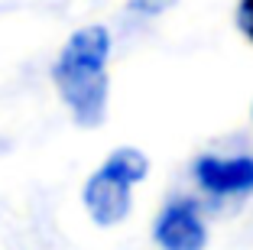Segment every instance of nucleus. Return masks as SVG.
Segmentation results:
<instances>
[{
  "label": "nucleus",
  "mask_w": 253,
  "mask_h": 250,
  "mask_svg": "<svg viewBox=\"0 0 253 250\" xmlns=\"http://www.w3.org/2000/svg\"><path fill=\"white\" fill-rule=\"evenodd\" d=\"M104 166H111L114 172H120L126 182H133V185L149 176V156L143 153V150H136V147H117L104 159Z\"/></svg>",
  "instance_id": "39448f33"
},
{
  "label": "nucleus",
  "mask_w": 253,
  "mask_h": 250,
  "mask_svg": "<svg viewBox=\"0 0 253 250\" xmlns=\"http://www.w3.org/2000/svg\"><path fill=\"white\" fill-rule=\"evenodd\" d=\"M237 30L244 33L247 43H253V0H240L237 3Z\"/></svg>",
  "instance_id": "423d86ee"
},
{
  "label": "nucleus",
  "mask_w": 253,
  "mask_h": 250,
  "mask_svg": "<svg viewBox=\"0 0 253 250\" xmlns=\"http://www.w3.org/2000/svg\"><path fill=\"white\" fill-rule=\"evenodd\" d=\"M153 241L159 250H205L208 247V228L201 221L198 205L188 199L169 201L153 224Z\"/></svg>",
  "instance_id": "7ed1b4c3"
},
{
  "label": "nucleus",
  "mask_w": 253,
  "mask_h": 250,
  "mask_svg": "<svg viewBox=\"0 0 253 250\" xmlns=\"http://www.w3.org/2000/svg\"><path fill=\"white\" fill-rule=\"evenodd\" d=\"M82 201H84V208H88L94 224L114 228V224H120V221L130 214V208H133V182H126L111 166H101L97 172L88 176Z\"/></svg>",
  "instance_id": "f03ea898"
},
{
  "label": "nucleus",
  "mask_w": 253,
  "mask_h": 250,
  "mask_svg": "<svg viewBox=\"0 0 253 250\" xmlns=\"http://www.w3.org/2000/svg\"><path fill=\"white\" fill-rule=\"evenodd\" d=\"M192 172L198 189L214 199L253 192V156H201Z\"/></svg>",
  "instance_id": "20e7f679"
},
{
  "label": "nucleus",
  "mask_w": 253,
  "mask_h": 250,
  "mask_svg": "<svg viewBox=\"0 0 253 250\" xmlns=\"http://www.w3.org/2000/svg\"><path fill=\"white\" fill-rule=\"evenodd\" d=\"M107 59H111V30L101 23H88L75 30L59 49L52 65V81L65 107L72 110L75 124L101 127L107 117Z\"/></svg>",
  "instance_id": "f257e3e1"
}]
</instances>
